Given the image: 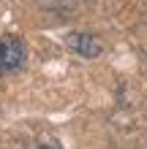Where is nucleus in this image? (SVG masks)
<instances>
[{
	"label": "nucleus",
	"instance_id": "1",
	"mask_svg": "<svg viewBox=\"0 0 147 149\" xmlns=\"http://www.w3.org/2000/svg\"><path fill=\"white\" fill-rule=\"evenodd\" d=\"M25 43L14 36H3L0 38V73H11V71H19L25 65Z\"/></svg>",
	"mask_w": 147,
	"mask_h": 149
},
{
	"label": "nucleus",
	"instance_id": "2",
	"mask_svg": "<svg viewBox=\"0 0 147 149\" xmlns=\"http://www.w3.org/2000/svg\"><path fill=\"white\" fill-rule=\"evenodd\" d=\"M68 46H71L74 52H79L82 57H87V60H93V57H98L101 54V41L96 38V36H90V33H74L71 38H68Z\"/></svg>",
	"mask_w": 147,
	"mask_h": 149
}]
</instances>
